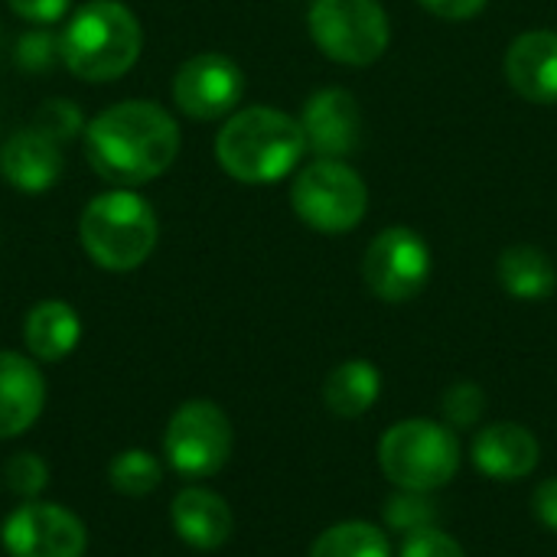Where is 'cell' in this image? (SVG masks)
Here are the masks:
<instances>
[{
    "mask_svg": "<svg viewBox=\"0 0 557 557\" xmlns=\"http://www.w3.org/2000/svg\"><path fill=\"white\" fill-rule=\"evenodd\" d=\"M88 166L114 186H140L163 176L180 157V127L173 114L153 101H117L95 114L85 127Z\"/></svg>",
    "mask_w": 557,
    "mask_h": 557,
    "instance_id": "cell-1",
    "label": "cell"
},
{
    "mask_svg": "<svg viewBox=\"0 0 557 557\" xmlns=\"http://www.w3.org/2000/svg\"><path fill=\"white\" fill-rule=\"evenodd\" d=\"M304 150L307 137L300 121L264 104L235 111L215 137L219 166L248 186L284 180L300 163Z\"/></svg>",
    "mask_w": 557,
    "mask_h": 557,
    "instance_id": "cell-2",
    "label": "cell"
},
{
    "mask_svg": "<svg viewBox=\"0 0 557 557\" xmlns=\"http://www.w3.org/2000/svg\"><path fill=\"white\" fill-rule=\"evenodd\" d=\"M59 49L65 69L82 82H114L140 59L144 29L131 7L117 0H88L69 16Z\"/></svg>",
    "mask_w": 557,
    "mask_h": 557,
    "instance_id": "cell-3",
    "label": "cell"
},
{
    "mask_svg": "<svg viewBox=\"0 0 557 557\" xmlns=\"http://www.w3.org/2000/svg\"><path fill=\"white\" fill-rule=\"evenodd\" d=\"M78 238L85 255L98 268L124 274L140 268L153 255L160 225H157V212L144 196L117 186L95 196L85 206L78 219Z\"/></svg>",
    "mask_w": 557,
    "mask_h": 557,
    "instance_id": "cell-4",
    "label": "cell"
},
{
    "mask_svg": "<svg viewBox=\"0 0 557 557\" xmlns=\"http://www.w3.org/2000/svg\"><path fill=\"white\" fill-rule=\"evenodd\" d=\"M379 467L395 490L437 493L460 470V441L450 424L408 418L382 434Z\"/></svg>",
    "mask_w": 557,
    "mask_h": 557,
    "instance_id": "cell-5",
    "label": "cell"
},
{
    "mask_svg": "<svg viewBox=\"0 0 557 557\" xmlns=\"http://www.w3.org/2000/svg\"><path fill=\"white\" fill-rule=\"evenodd\" d=\"M290 206L304 225L323 235H343L366 219L369 186L343 160H313L290 183Z\"/></svg>",
    "mask_w": 557,
    "mask_h": 557,
    "instance_id": "cell-6",
    "label": "cell"
},
{
    "mask_svg": "<svg viewBox=\"0 0 557 557\" xmlns=\"http://www.w3.org/2000/svg\"><path fill=\"white\" fill-rule=\"evenodd\" d=\"M307 26L320 52L343 65L379 62L392 39V23L379 0H313Z\"/></svg>",
    "mask_w": 557,
    "mask_h": 557,
    "instance_id": "cell-7",
    "label": "cell"
},
{
    "mask_svg": "<svg viewBox=\"0 0 557 557\" xmlns=\"http://www.w3.org/2000/svg\"><path fill=\"white\" fill-rule=\"evenodd\" d=\"M232 444L235 434L228 414L206 398L180 405L163 434V450L170 467L189 480L215 476L228 463Z\"/></svg>",
    "mask_w": 557,
    "mask_h": 557,
    "instance_id": "cell-8",
    "label": "cell"
},
{
    "mask_svg": "<svg viewBox=\"0 0 557 557\" xmlns=\"http://www.w3.org/2000/svg\"><path fill=\"white\" fill-rule=\"evenodd\" d=\"M362 277L366 287L385 304L414 300L431 281V248L414 228L392 225L369 242Z\"/></svg>",
    "mask_w": 557,
    "mask_h": 557,
    "instance_id": "cell-9",
    "label": "cell"
},
{
    "mask_svg": "<svg viewBox=\"0 0 557 557\" xmlns=\"http://www.w3.org/2000/svg\"><path fill=\"white\" fill-rule=\"evenodd\" d=\"M0 542L10 557H85L88 532L65 506L33 499L10 512Z\"/></svg>",
    "mask_w": 557,
    "mask_h": 557,
    "instance_id": "cell-10",
    "label": "cell"
},
{
    "mask_svg": "<svg viewBox=\"0 0 557 557\" xmlns=\"http://www.w3.org/2000/svg\"><path fill=\"white\" fill-rule=\"evenodd\" d=\"M245 95V72L222 52H199L186 59L173 78V104L193 121H215L235 114Z\"/></svg>",
    "mask_w": 557,
    "mask_h": 557,
    "instance_id": "cell-11",
    "label": "cell"
},
{
    "mask_svg": "<svg viewBox=\"0 0 557 557\" xmlns=\"http://www.w3.org/2000/svg\"><path fill=\"white\" fill-rule=\"evenodd\" d=\"M300 127L307 137V150L326 160H339L349 157L362 140V111L349 91L323 88L307 98Z\"/></svg>",
    "mask_w": 557,
    "mask_h": 557,
    "instance_id": "cell-12",
    "label": "cell"
},
{
    "mask_svg": "<svg viewBox=\"0 0 557 557\" xmlns=\"http://www.w3.org/2000/svg\"><path fill=\"white\" fill-rule=\"evenodd\" d=\"M65 166L62 144L36 124L10 134L0 147V173L20 193H42L59 183Z\"/></svg>",
    "mask_w": 557,
    "mask_h": 557,
    "instance_id": "cell-13",
    "label": "cell"
},
{
    "mask_svg": "<svg viewBox=\"0 0 557 557\" xmlns=\"http://www.w3.org/2000/svg\"><path fill=\"white\" fill-rule=\"evenodd\" d=\"M470 454H473V467L483 476L499 480V483H519L532 476V470L539 467L542 447L529 428L516 421H503V424L483 428Z\"/></svg>",
    "mask_w": 557,
    "mask_h": 557,
    "instance_id": "cell-14",
    "label": "cell"
},
{
    "mask_svg": "<svg viewBox=\"0 0 557 557\" xmlns=\"http://www.w3.org/2000/svg\"><path fill=\"white\" fill-rule=\"evenodd\" d=\"M46 405V379L39 366L20 352L0 349V441L29 431Z\"/></svg>",
    "mask_w": 557,
    "mask_h": 557,
    "instance_id": "cell-15",
    "label": "cell"
},
{
    "mask_svg": "<svg viewBox=\"0 0 557 557\" xmlns=\"http://www.w3.org/2000/svg\"><path fill=\"white\" fill-rule=\"evenodd\" d=\"M509 85L532 104H557V33L529 29L506 52Z\"/></svg>",
    "mask_w": 557,
    "mask_h": 557,
    "instance_id": "cell-16",
    "label": "cell"
},
{
    "mask_svg": "<svg viewBox=\"0 0 557 557\" xmlns=\"http://www.w3.org/2000/svg\"><path fill=\"white\" fill-rule=\"evenodd\" d=\"M170 522L173 532L199 552H215L232 539L235 519L228 503L202 486H189L183 493H176L173 506H170Z\"/></svg>",
    "mask_w": 557,
    "mask_h": 557,
    "instance_id": "cell-17",
    "label": "cell"
},
{
    "mask_svg": "<svg viewBox=\"0 0 557 557\" xmlns=\"http://www.w3.org/2000/svg\"><path fill=\"white\" fill-rule=\"evenodd\" d=\"M82 339V320L65 300H42L23 320V343L39 362H62Z\"/></svg>",
    "mask_w": 557,
    "mask_h": 557,
    "instance_id": "cell-18",
    "label": "cell"
},
{
    "mask_svg": "<svg viewBox=\"0 0 557 557\" xmlns=\"http://www.w3.org/2000/svg\"><path fill=\"white\" fill-rule=\"evenodd\" d=\"M382 395V372L369 359H349L336 366L323 382V405L336 418H362Z\"/></svg>",
    "mask_w": 557,
    "mask_h": 557,
    "instance_id": "cell-19",
    "label": "cell"
},
{
    "mask_svg": "<svg viewBox=\"0 0 557 557\" xmlns=\"http://www.w3.org/2000/svg\"><path fill=\"white\" fill-rule=\"evenodd\" d=\"M496 277L516 300H545L557 287L555 261L535 245H512L499 255Z\"/></svg>",
    "mask_w": 557,
    "mask_h": 557,
    "instance_id": "cell-20",
    "label": "cell"
},
{
    "mask_svg": "<svg viewBox=\"0 0 557 557\" xmlns=\"http://www.w3.org/2000/svg\"><path fill=\"white\" fill-rule=\"evenodd\" d=\"M310 557H392V545L372 522H339L313 542Z\"/></svg>",
    "mask_w": 557,
    "mask_h": 557,
    "instance_id": "cell-21",
    "label": "cell"
},
{
    "mask_svg": "<svg viewBox=\"0 0 557 557\" xmlns=\"http://www.w3.org/2000/svg\"><path fill=\"white\" fill-rule=\"evenodd\" d=\"M108 480L114 486V493L121 496H131V499H140V496H150L160 480H163V467L153 454L134 447V450H121L111 467H108Z\"/></svg>",
    "mask_w": 557,
    "mask_h": 557,
    "instance_id": "cell-22",
    "label": "cell"
},
{
    "mask_svg": "<svg viewBox=\"0 0 557 557\" xmlns=\"http://www.w3.org/2000/svg\"><path fill=\"white\" fill-rule=\"evenodd\" d=\"M441 519L437 503L431 499V493H411V490H398L388 503H385V525L398 535H411L421 529H434Z\"/></svg>",
    "mask_w": 557,
    "mask_h": 557,
    "instance_id": "cell-23",
    "label": "cell"
},
{
    "mask_svg": "<svg viewBox=\"0 0 557 557\" xmlns=\"http://www.w3.org/2000/svg\"><path fill=\"white\" fill-rule=\"evenodd\" d=\"M33 124L39 131H46L49 137H55L59 144L85 134V127H88L85 117H82V111H78V104L69 101V98H49V101H42L39 111H36V117H33Z\"/></svg>",
    "mask_w": 557,
    "mask_h": 557,
    "instance_id": "cell-24",
    "label": "cell"
},
{
    "mask_svg": "<svg viewBox=\"0 0 557 557\" xmlns=\"http://www.w3.org/2000/svg\"><path fill=\"white\" fill-rule=\"evenodd\" d=\"M3 480L10 486V493H16L23 499H36L49 486V467L36 454H13L3 467Z\"/></svg>",
    "mask_w": 557,
    "mask_h": 557,
    "instance_id": "cell-25",
    "label": "cell"
},
{
    "mask_svg": "<svg viewBox=\"0 0 557 557\" xmlns=\"http://www.w3.org/2000/svg\"><path fill=\"white\" fill-rule=\"evenodd\" d=\"M486 411V395L476 382H457L444 392V418L450 428H473Z\"/></svg>",
    "mask_w": 557,
    "mask_h": 557,
    "instance_id": "cell-26",
    "label": "cell"
},
{
    "mask_svg": "<svg viewBox=\"0 0 557 557\" xmlns=\"http://www.w3.org/2000/svg\"><path fill=\"white\" fill-rule=\"evenodd\" d=\"M55 59H62V49L59 36H52L49 29H33L16 42V65H23L26 72H42Z\"/></svg>",
    "mask_w": 557,
    "mask_h": 557,
    "instance_id": "cell-27",
    "label": "cell"
},
{
    "mask_svg": "<svg viewBox=\"0 0 557 557\" xmlns=\"http://www.w3.org/2000/svg\"><path fill=\"white\" fill-rule=\"evenodd\" d=\"M398 557H467L457 539H450L447 532L434 529H421L401 539Z\"/></svg>",
    "mask_w": 557,
    "mask_h": 557,
    "instance_id": "cell-28",
    "label": "cell"
},
{
    "mask_svg": "<svg viewBox=\"0 0 557 557\" xmlns=\"http://www.w3.org/2000/svg\"><path fill=\"white\" fill-rule=\"evenodd\" d=\"M7 3L20 20L33 26H52L72 10V0H7Z\"/></svg>",
    "mask_w": 557,
    "mask_h": 557,
    "instance_id": "cell-29",
    "label": "cell"
},
{
    "mask_svg": "<svg viewBox=\"0 0 557 557\" xmlns=\"http://www.w3.org/2000/svg\"><path fill=\"white\" fill-rule=\"evenodd\" d=\"M486 3L490 0H421V7L441 20H473L486 10Z\"/></svg>",
    "mask_w": 557,
    "mask_h": 557,
    "instance_id": "cell-30",
    "label": "cell"
},
{
    "mask_svg": "<svg viewBox=\"0 0 557 557\" xmlns=\"http://www.w3.org/2000/svg\"><path fill=\"white\" fill-rule=\"evenodd\" d=\"M532 512L545 529L557 532V476L539 483V490L532 493Z\"/></svg>",
    "mask_w": 557,
    "mask_h": 557,
    "instance_id": "cell-31",
    "label": "cell"
}]
</instances>
